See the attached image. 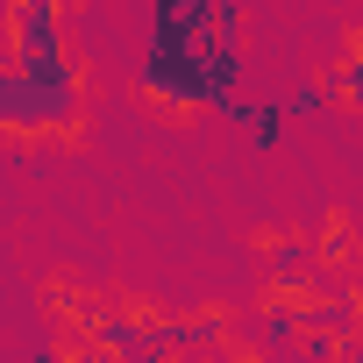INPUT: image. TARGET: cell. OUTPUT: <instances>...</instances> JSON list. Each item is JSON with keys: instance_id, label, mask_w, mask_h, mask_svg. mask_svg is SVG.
<instances>
[{"instance_id": "6da1fadb", "label": "cell", "mask_w": 363, "mask_h": 363, "mask_svg": "<svg viewBox=\"0 0 363 363\" xmlns=\"http://www.w3.org/2000/svg\"><path fill=\"white\" fill-rule=\"evenodd\" d=\"M86 121V93H57L29 79L15 57L0 65V135H72Z\"/></svg>"}, {"instance_id": "7a4b0ae2", "label": "cell", "mask_w": 363, "mask_h": 363, "mask_svg": "<svg viewBox=\"0 0 363 363\" xmlns=\"http://www.w3.org/2000/svg\"><path fill=\"white\" fill-rule=\"evenodd\" d=\"M221 114H228L235 128H250V143H257V150H271V143H278V128H285V107H271V100L257 107V100H242V93H235Z\"/></svg>"}, {"instance_id": "3957f363", "label": "cell", "mask_w": 363, "mask_h": 363, "mask_svg": "<svg viewBox=\"0 0 363 363\" xmlns=\"http://www.w3.org/2000/svg\"><path fill=\"white\" fill-rule=\"evenodd\" d=\"M320 271V250L313 242H271V285H299V278H313Z\"/></svg>"}, {"instance_id": "277c9868", "label": "cell", "mask_w": 363, "mask_h": 363, "mask_svg": "<svg viewBox=\"0 0 363 363\" xmlns=\"http://www.w3.org/2000/svg\"><path fill=\"white\" fill-rule=\"evenodd\" d=\"M356 320H363V299H313L306 306V335H356Z\"/></svg>"}, {"instance_id": "5b68a950", "label": "cell", "mask_w": 363, "mask_h": 363, "mask_svg": "<svg viewBox=\"0 0 363 363\" xmlns=\"http://www.w3.org/2000/svg\"><path fill=\"white\" fill-rule=\"evenodd\" d=\"M335 93H342V100H363V29L349 36V57H342V72H335Z\"/></svg>"}, {"instance_id": "8992f818", "label": "cell", "mask_w": 363, "mask_h": 363, "mask_svg": "<svg viewBox=\"0 0 363 363\" xmlns=\"http://www.w3.org/2000/svg\"><path fill=\"white\" fill-rule=\"evenodd\" d=\"M328 93H335L328 79H306V86H292V100H285V114H320V107H328Z\"/></svg>"}, {"instance_id": "52a82bcc", "label": "cell", "mask_w": 363, "mask_h": 363, "mask_svg": "<svg viewBox=\"0 0 363 363\" xmlns=\"http://www.w3.org/2000/svg\"><path fill=\"white\" fill-rule=\"evenodd\" d=\"M342 356H363V320H356V335H349V349Z\"/></svg>"}, {"instance_id": "ba28073f", "label": "cell", "mask_w": 363, "mask_h": 363, "mask_svg": "<svg viewBox=\"0 0 363 363\" xmlns=\"http://www.w3.org/2000/svg\"><path fill=\"white\" fill-rule=\"evenodd\" d=\"M0 15H8V0H0Z\"/></svg>"}]
</instances>
